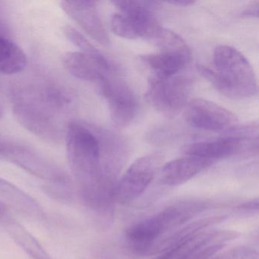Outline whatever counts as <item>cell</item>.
I'll use <instances>...</instances> for the list:
<instances>
[{
    "label": "cell",
    "instance_id": "obj_7",
    "mask_svg": "<svg viewBox=\"0 0 259 259\" xmlns=\"http://www.w3.org/2000/svg\"><path fill=\"white\" fill-rule=\"evenodd\" d=\"M192 87V80L185 75L167 78L151 76L145 98L157 111L172 117L188 104Z\"/></svg>",
    "mask_w": 259,
    "mask_h": 259
},
{
    "label": "cell",
    "instance_id": "obj_13",
    "mask_svg": "<svg viewBox=\"0 0 259 259\" xmlns=\"http://www.w3.org/2000/svg\"><path fill=\"white\" fill-rule=\"evenodd\" d=\"M60 7L94 40L104 46L110 44L96 3L86 0H66L60 3Z\"/></svg>",
    "mask_w": 259,
    "mask_h": 259
},
{
    "label": "cell",
    "instance_id": "obj_2",
    "mask_svg": "<svg viewBox=\"0 0 259 259\" xmlns=\"http://www.w3.org/2000/svg\"><path fill=\"white\" fill-rule=\"evenodd\" d=\"M213 63V69L198 66V72L224 96L241 100L257 94L254 70L245 56L236 48L227 45L217 47Z\"/></svg>",
    "mask_w": 259,
    "mask_h": 259
},
{
    "label": "cell",
    "instance_id": "obj_12",
    "mask_svg": "<svg viewBox=\"0 0 259 259\" xmlns=\"http://www.w3.org/2000/svg\"><path fill=\"white\" fill-rule=\"evenodd\" d=\"M227 219V215H215L189 222L154 242L133 250L136 254L143 256H156L175 246L186 238L213 227Z\"/></svg>",
    "mask_w": 259,
    "mask_h": 259
},
{
    "label": "cell",
    "instance_id": "obj_17",
    "mask_svg": "<svg viewBox=\"0 0 259 259\" xmlns=\"http://www.w3.org/2000/svg\"><path fill=\"white\" fill-rule=\"evenodd\" d=\"M63 64L71 75L78 79L93 83L97 88L109 77V71L79 51L64 54Z\"/></svg>",
    "mask_w": 259,
    "mask_h": 259
},
{
    "label": "cell",
    "instance_id": "obj_21",
    "mask_svg": "<svg viewBox=\"0 0 259 259\" xmlns=\"http://www.w3.org/2000/svg\"><path fill=\"white\" fill-rule=\"evenodd\" d=\"M160 51L182 54L191 57V51L181 36L174 31L160 26L155 34L150 39Z\"/></svg>",
    "mask_w": 259,
    "mask_h": 259
},
{
    "label": "cell",
    "instance_id": "obj_28",
    "mask_svg": "<svg viewBox=\"0 0 259 259\" xmlns=\"http://www.w3.org/2000/svg\"><path fill=\"white\" fill-rule=\"evenodd\" d=\"M9 212H10V210L9 209L8 206L5 204V203L0 201V220L4 218Z\"/></svg>",
    "mask_w": 259,
    "mask_h": 259
},
{
    "label": "cell",
    "instance_id": "obj_10",
    "mask_svg": "<svg viewBox=\"0 0 259 259\" xmlns=\"http://www.w3.org/2000/svg\"><path fill=\"white\" fill-rule=\"evenodd\" d=\"M98 89L108 101L110 117L114 125L118 128L128 126L137 116L139 109L134 92L123 81L110 78Z\"/></svg>",
    "mask_w": 259,
    "mask_h": 259
},
{
    "label": "cell",
    "instance_id": "obj_23",
    "mask_svg": "<svg viewBox=\"0 0 259 259\" xmlns=\"http://www.w3.org/2000/svg\"><path fill=\"white\" fill-rule=\"evenodd\" d=\"M208 259H258V253L251 247L239 246L216 253Z\"/></svg>",
    "mask_w": 259,
    "mask_h": 259
},
{
    "label": "cell",
    "instance_id": "obj_6",
    "mask_svg": "<svg viewBox=\"0 0 259 259\" xmlns=\"http://www.w3.org/2000/svg\"><path fill=\"white\" fill-rule=\"evenodd\" d=\"M0 160L10 162L37 178L45 185L72 184L69 176L55 163L25 145L0 140Z\"/></svg>",
    "mask_w": 259,
    "mask_h": 259
},
{
    "label": "cell",
    "instance_id": "obj_8",
    "mask_svg": "<svg viewBox=\"0 0 259 259\" xmlns=\"http://www.w3.org/2000/svg\"><path fill=\"white\" fill-rule=\"evenodd\" d=\"M161 153L147 154L133 162L115 187V202L127 204L139 198L148 189L163 163Z\"/></svg>",
    "mask_w": 259,
    "mask_h": 259
},
{
    "label": "cell",
    "instance_id": "obj_19",
    "mask_svg": "<svg viewBox=\"0 0 259 259\" xmlns=\"http://www.w3.org/2000/svg\"><path fill=\"white\" fill-rule=\"evenodd\" d=\"M142 61L152 71V76L167 78L174 76L181 72L190 61L191 57L159 51L156 54L142 56Z\"/></svg>",
    "mask_w": 259,
    "mask_h": 259
},
{
    "label": "cell",
    "instance_id": "obj_22",
    "mask_svg": "<svg viewBox=\"0 0 259 259\" xmlns=\"http://www.w3.org/2000/svg\"><path fill=\"white\" fill-rule=\"evenodd\" d=\"M63 30L66 38L79 49L80 53L90 57L101 67L110 72L111 66L108 60L81 32L69 25L63 27Z\"/></svg>",
    "mask_w": 259,
    "mask_h": 259
},
{
    "label": "cell",
    "instance_id": "obj_14",
    "mask_svg": "<svg viewBox=\"0 0 259 259\" xmlns=\"http://www.w3.org/2000/svg\"><path fill=\"white\" fill-rule=\"evenodd\" d=\"M251 139L228 134L214 140L189 144L184 146L183 151L186 155L214 162L240 153Z\"/></svg>",
    "mask_w": 259,
    "mask_h": 259
},
{
    "label": "cell",
    "instance_id": "obj_16",
    "mask_svg": "<svg viewBox=\"0 0 259 259\" xmlns=\"http://www.w3.org/2000/svg\"><path fill=\"white\" fill-rule=\"evenodd\" d=\"M0 196L30 219L45 221L47 214L40 203L11 182L0 177Z\"/></svg>",
    "mask_w": 259,
    "mask_h": 259
},
{
    "label": "cell",
    "instance_id": "obj_29",
    "mask_svg": "<svg viewBox=\"0 0 259 259\" xmlns=\"http://www.w3.org/2000/svg\"><path fill=\"white\" fill-rule=\"evenodd\" d=\"M3 116H4V108L0 105V118H2Z\"/></svg>",
    "mask_w": 259,
    "mask_h": 259
},
{
    "label": "cell",
    "instance_id": "obj_9",
    "mask_svg": "<svg viewBox=\"0 0 259 259\" xmlns=\"http://www.w3.org/2000/svg\"><path fill=\"white\" fill-rule=\"evenodd\" d=\"M183 115L190 126L205 131L228 133L238 126L239 122L230 110L201 98L189 101Z\"/></svg>",
    "mask_w": 259,
    "mask_h": 259
},
{
    "label": "cell",
    "instance_id": "obj_4",
    "mask_svg": "<svg viewBox=\"0 0 259 259\" xmlns=\"http://www.w3.org/2000/svg\"><path fill=\"white\" fill-rule=\"evenodd\" d=\"M118 9L110 19V27L116 35L122 38L150 40L157 31L159 25L152 10L159 3L152 1H114Z\"/></svg>",
    "mask_w": 259,
    "mask_h": 259
},
{
    "label": "cell",
    "instance_id": "obj_11",
    "mask_svg": "<svg viewBox=\"0 0 259 259\" xmlns=\"http://www.w3.org/2000/svg\"><path fill=\"white\" fill-rule=\"evenodd\" d=\"M240 233L234 230L206 229L151 259H189L198 251L211 245H225Z\"/></svg>",
    "mask_w": 259,
    "mask_h": 259
},
{
    "label": "cell",
    "instance_id": "obj_15",
    "mask_svg": "<svg viewBox=\"0 0 259 259\" xmlns=\"http://www.w3.org/2000/svg\"><path fill=\"white\" fill-rule=\"evenodd\" d=\"M213 163L211 160L193 156L175 159L160 168V181L169 186L184 184Z\"/></svg>",
    "mask_w": 259,
    "mask_h": 259
},
{
    "label": "cell",
    "instance_id": "obj_5",
    "mask_svg": "<svg viewBox=\"0 0 259 259\" xmlns=\"http://www.w3.org/2000/svg\"><path fill=\"white\" fill-rule=\"evenodd\" d=\"M13 111L21 125L42 140L59 144L65 137L60 115L39 101L14 94Z\"/></svg>",
    "mask_w": 259,
    "mask_h": 259
},
{
    "label": "cell",
    "instance_id": "obj_1",
    "mask_svg": "<svg viewBox=\"0 0 259 259\" xmlns=\"http://www.w3.org/2000/svg\"><path fill=\"white\" fill-rule=\"evenodd\" d=\"M68 162L84 205L101 218L113 213V190L103 177L101 137L79 122H70L65 133Z\"/></svg>",
    "mask_w": 259,
    "mask_h": 259
},
{
    "label": "cell",
    "instance_id": "obj_25",
    "mask_svg": "<svg viewBox=\"0 0 259 259\" xmlns=\"http://www.w3.org/2000/svg\"><path fill=\"white\" fill-rule=\"evenodd\" d=\"M224 247V245H211V246L207 247L201 251H198L195 255L189 259H208L209 257L221 251Z\"/></svg>",
    "mask_w": 259,
    "mask_h": 259
},
{
    "label": "cell",
    "instance_id": "obj_26",
    "mask_svg": "<svg viewBox=\"0 0 259 259\" xmlns=\"http://www.w3.org/2000/svg\"><path fill=\"white\" fill-rule=\"evenodd\" d=\"M258 2L255 1V2L251 3V4L247 7V8L242 12V16H245V17L248 16V17L257 18V16H258Z\"/></svg>",
    "mask_w": 259,
    "mask_h": 259
},
{
    "label": "cell",
    "instance_id": "obj_24",
    "mask_svg": "<svg viewBox=\"0 0 259 259\" xmlns=\"http://www.w3.org/2000/svg\"><path fill=\"white\" fill-rule=\"evenodd\" d=\"M236 209L239 213H245V214L255 213L258 210V200L257 198H254V199L245 201L236 206Z\"/></svg>",
    "mask_w": 259,
    "mask_h": 259
},
{
    "label": "cell",
    "instance_id": "obj_20",
    "mask_svg": "<svg viewBox=\"0 0 259 259\" xmlns=\"http://www.w3.org/2000/svg\"><path fill=\"white\" fill-rule=\"evenodd\" d=\"M28 58L23 50L13 40L0 34V74L16 75L25 70Z\"/></svg>",
    "mask_w": 259,
    "mask_h": 259
},
{
    "label": "cell",
    "instance_id": "obj_18",
    "mask_svg": "<svg viewBox=\"0 0 259 259\" xmlns=\"http://www.w3.org/2000/svg\"><path fill=\"white\" fill-rule=\"evenodd\" d=\"M13 241L32 259H53L40 242L9 212L0 220Z\"/></svg>",
    "mask_w": 259,
    "mask_h": 259
},
{
    "label": "cell",
    "instance_id": "obj_27",
    "mask_svg": "<svg viewBox=\"0 0 259 259\" xmlns=\"http://www.w3.org/2000/svg\"><path fill=\"white\" fill-rule=\"evenodd\" d=\"M167 4L172 5L178 6V7H189L195 4L194 1H188V0H177V1H169Z\"/></svg>",
    "mask_w": 259,
    "mask_h": 259
},
{
    "label": "cell",
    "instance_id": "obj_3",
    "mask_svg": "<svg viewBox=\"0 0 259 259\" xmlns=\"http://www.w3.org/2000/svg\"><path fill=\"white\" fill-rule=\"evenodd\" d=\"M210 200L191 198L169 204L158 213L131 226L125 233L132 249L154 242L211 208Z\"/></svg>",
    "mask_w": 259,
    "mask_h": 259
}]
</instances>
